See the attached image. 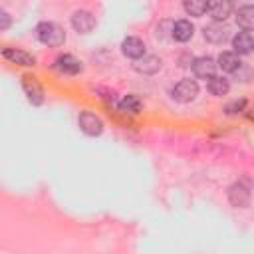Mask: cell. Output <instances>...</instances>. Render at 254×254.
<instances>
[{
    "instance_id": "14",
    "label": "cell",
    "mask_w": 254,
    "mask_h": 254,
    "mask_svg": "<svg viewBox=\"0 0 254 254\" xmlns=\"http://www.w3.org/2000/svg\"><path fill=\"white\" fill-rule=\"evenodd\" d=\"M133 67H135L139 73H155V71H159V67H161V60H159L157 56H143V58L135 60Z\"/></svg>"
},
{
    "instance_id": "12",
    "label": "cell",
    "mask_w": 254,
    "mask_h": 254,
    "mask_svg": "<svg viewBox=\"0 0 254 254\" xmlns=\"http://www.w3.org/2000/svg\"><path fill=\"white\" fill-rule=\"evenodd\" d=\"M2 56L14 64H20V65H34L36 64V58L22 52V50H16V48H4L2 50Z\"/></svg>"
},
{
    "instance_id": "1",
    "label": "cell",
    "mask_w": 254,
    "mask_h": 254,
    "mask_svg": "<svg viewBox=\"0 0 254 254\" xmlns=\"http://www.w3.org/2000/svg\"><path fill=\"white\" fill-rule=\"evenodd\" d=\"M36 36H38V40L42 44L54 46V48H58V46H62L65 42V34L56 22H40L36 26Z\"/></svg>"
},
{
    "instance_id": "18",
    "label": "cell",
    "mask_w": 254,
    "mask_h": 254,
    "mask_svg": "<svg viewBox=\"0 0 254 254\" xmlns=\"http://www.w3.org/2000/svg\"><path fill=\"white\" fill-rule=\"evenodd\" d=\"M228 89H230V83L222 75H214V77L208 79V91L212 95H226Z\"/></svg>"
},
{
    "instance_id": "23",
    "label": "cell",
    "mask_w": 254,
    "mask_h": 254,
    "mask_svg": "<svg viewBox=\"0 0 254 254\" xmlns=\"http://www.w3.org/2000/svg\"><path fill=\"white\" fill-rule=\"evenodd\" d=\"M250 117H252V119H254V113H252V115H250Z\"/></svg>"
},
{
    "instance_id": "15",
    "label": "cell",
    "mask_w": 254,
    "mask_h": 254,
    "mask_svg": "<svg viewBox=\"0 0 254 254\" xmlns=\"http://www.w3.org/2000/svg\"><path fill=\"white\" fill-rule=\"evenodd\" d=\"M208 12L216 22H220V20H226L230 16L232 4L226 0H214V2H208Z\"/></svg>"
},
{
    "instance_id": "19",
    "label": "cell",
    "mask_w": 254,
    "mask_h": 254,
    "mask_svg": "<svg viewBox=\"0 0 254 254\" xmlns=\"http://www.w3.org/2000/svg\"><path fill=\"white\" fill-rule=\"evenodd\" d=\"M139 109H141V101L137 95H125L119 101V111H123V113H137Z\"/></svg>"
},
{
    "instance_id": "16",
    "label": "cell",
    "mask_w": 254,
    "mask_h": 254,
    "mask_svg": "<svg viewBox=\"0 0 254 254\" xmlns=\"http://www.w3.org/2000/svg\"><path fill=\"white\" fill-rule=\"evenodd\" d=\"M192 34H194V28H192V24H190L189 20H179V22H175V26H173V38H175V40L187 42V40L192 38Z\"/></svg>"
},
{
    "instance_id": "22",
    "label": "cell",
    "mask_w": 254,
    "mask_h": 254,
    "mask_svg": "<svg viewBox=\"0 0 254 254\" xmlns=\"http://www.w3.org/2000/svg\"><path fill=\"white\" fill-rule=\"evenodd\" d=\"M8 26H10V16L4 10H0V30H6Z\"/></svg>"
},
{
    "instance_id": "4",
    "label": "cell",
    "mask_w": 254,
    "mask_h": 254,
    "mask_svg": "<svg viewBox=\"0 0 254 254\" xmlns=\"http://www.w3.org/2000/svg\"><path fill=\"white\" fill-rule=\"evenodd\" d=\"M228 200L238 206V208H244L248 206L250 202V189L244 185V183H234L230 189H228Z\"/></svg>"
},
{
    "instance_id": "17",
    "label": "cell",
    "mask_w": 254,
    "mask_h": 254,
    "mask_svg": "<svg viewBox=\"0 0 254 254\" xmlns=\"http://www.w3.org/2000/svg\"><path fill=\"white\" fill-rule=\"evenodd\" d=\"M222 71H238L240 69V60L236 54L232 52H222L218 56V64H216Z\"/></svg>"
},
{
    "instance_id": "7",
    "label": "cell",
    "mask_w": 254,
    "mask_h": 254,
    "mask_svg": "<svg viewBox=\"0 0 254 254\" xmlns=\"http://www.w3.org/2000/svg\"><path fill=\"white\" fill-rule=\"evenodd\" d=\"M121 52H123L127 58L139 60V58L145 56V44H143V40H139V38H135V36H129V38L123 40Z\"/></svg>"
},
{
    "instance_id": "3",
    "label": "cell",
    "mask_w": 254,
    "mask_h": 254,
    "mask_svg": "<svg viewBox=\"0 0 254 254\" xmlns=\"http://www.w3.org/2000/svg\"><path fill=\"white\" fill-rule=\"evenodd\" d=\"M71 26H73V30L79 32V34H89V32L95 28V18H93V14L87 12V10H77V12H73V16H71Z\"/></svg>"
},
{
    "instance_id": "6",
    "label": "cell",
    "mask_w": 254,
    "mask_h": 254,
    "mask_svg": "<svg viewBox=\"0 0 254 254\" xmlns=\"http://www.w3.org/2000/svg\"><path fill=\"white\" fill-rule=\"evenodd\" d=\"M79 127H81V131L87 133V135H99V133L103 131L101 119H99L95 113H91V111H83V113L79 115Z\"/></svg>"
},
{
    "instance_id": "21",
    "label": "cell",
    "mask_w": 254,
    "mask_h": 254,
    "mask_svg": "<svg viewBox=\"0 0 254 254\" xmlns=\"http://www.w3.org/2000/svg\"><path fill=\"white\" fill-rule=\"evenodd\" d=\"M244 107H246V99H238V101H232V103H228V105L224 107V111H226L228 115H234V113H240V111H244Z\"/></svg>"
},
{
    "instance_id": "2",
    "label": "cell",
    "mask_w": 254,
    "mask_h": 254,
    "mask_svg": "<svg viewBox=\"0 0 254 254\" xmlns=\"http://www.w3.org/2000/svg\"><path fill=\"white\" fill-rule=\"evenodd\" d=\"M198 95V83L194 79H181L175 87H173V97L179 103H189Z\"/></svg>"
},
{
    "instance_id": "5",
    "label": "cell",
    "mask_w": 254,
    "mask_h": 254,
    "mask_svg": "<svg viewBox=\"0 0 254 254\" xmlns=\"http://www.w3.org/2000/svg\"><path fill=\"white\" fill-rule=\"evenodd\" d=\"M214 69H216V64L212 58L208 56H202V58H196L192 62V73L200 79H210L214 77Z\"/></svg>"
},
{
    "instance_id": "9",
    "label": "cell",
    "mask_w": 254,
    "mask_h": 254,
    "mask_svg": "<svg viewBox=\"0 0 254 254\" xmlns=\"http://www.w3.org/2000/svg\"><path fill=\"white\" fill-rule=\"evenodd\" d=\"M54 67H56L58 71H62V73L73 75V73L81 71V62H79V60H75V58H73V56H69V54H64V56H60V58L56 60Z\"/></svg>"
},
{
    "instance_id": "8",
    "label": "cell",
    "mask_w": 254,
    "mask_h": 254,
    "mask_svg": "<svg viewBox=\"0 0 254 254\" xmlns=\"http://www.w3.org/2000/svg\"><path fill=\"white\" fill-rule=\"evenodd\" d=\"M22 87H24L28 99H30L34 105H40V103L44 101V89L40 87V83L36 81V77L24 75V79H22Z\"/></svg>"
},
{
    "instance_id": "13",
    "label": "cell",
    "mask_w": 254,
    "mask_h": 254,
    "mask_svg": "<svg viewBox=\"0 0 254 254\" xmlns=\"http://www.w3.org/2000/svg\"><path fill=\"white\" fill-rule=\"evenodd\" d=\"M232 46H234V52L238 54H250L254 50V36L250 32H238L232 38Z\"/></svg>"
},
{
    "instance_id": "10",
    "label": "cell",
    "mask_w": 254,
    "mask_h": 254,
    "mask_svg": "<svg viewBox=\"0 0 254 254\" xmlns=\"http://www.w3.org/2000/svg\"><path fill=\"white\" fill-rule=\"evenodd\" d=\"M204 38L212 44H222L228 38V28L220 22H212V24L204 26Z\"/></svg>"
},
{
    "instance_id": "11",
    "label": "cell",
    "mask_w": 254,
    "mask_h": 254,
    "mask_svg": "<svg viewBox=\"0 0 254 254\" xmlns=\"http://www.w3.org/2000/svg\"><path fill=\"white\" fill-rule=\"evenodd\" d=\"M236 24L242 30H254V6L252 4H244L236 10Z\"/></svg>"
},
{
    "instance_id": "20",
    "label": "cell",
    "mask_w": 254,
    "mask_h": 254,
    "mask_svg": "<svg viewBox=\"0 0 254 254\" xmlns=\"http://www.w3.org/2000/svg\"><path fill=\"white\" fill-rule=\"evenodd\" d=\"M183 6L190 16H202L208 10V2H204V0H187Z\"/></svg>"
}]
</instances>
